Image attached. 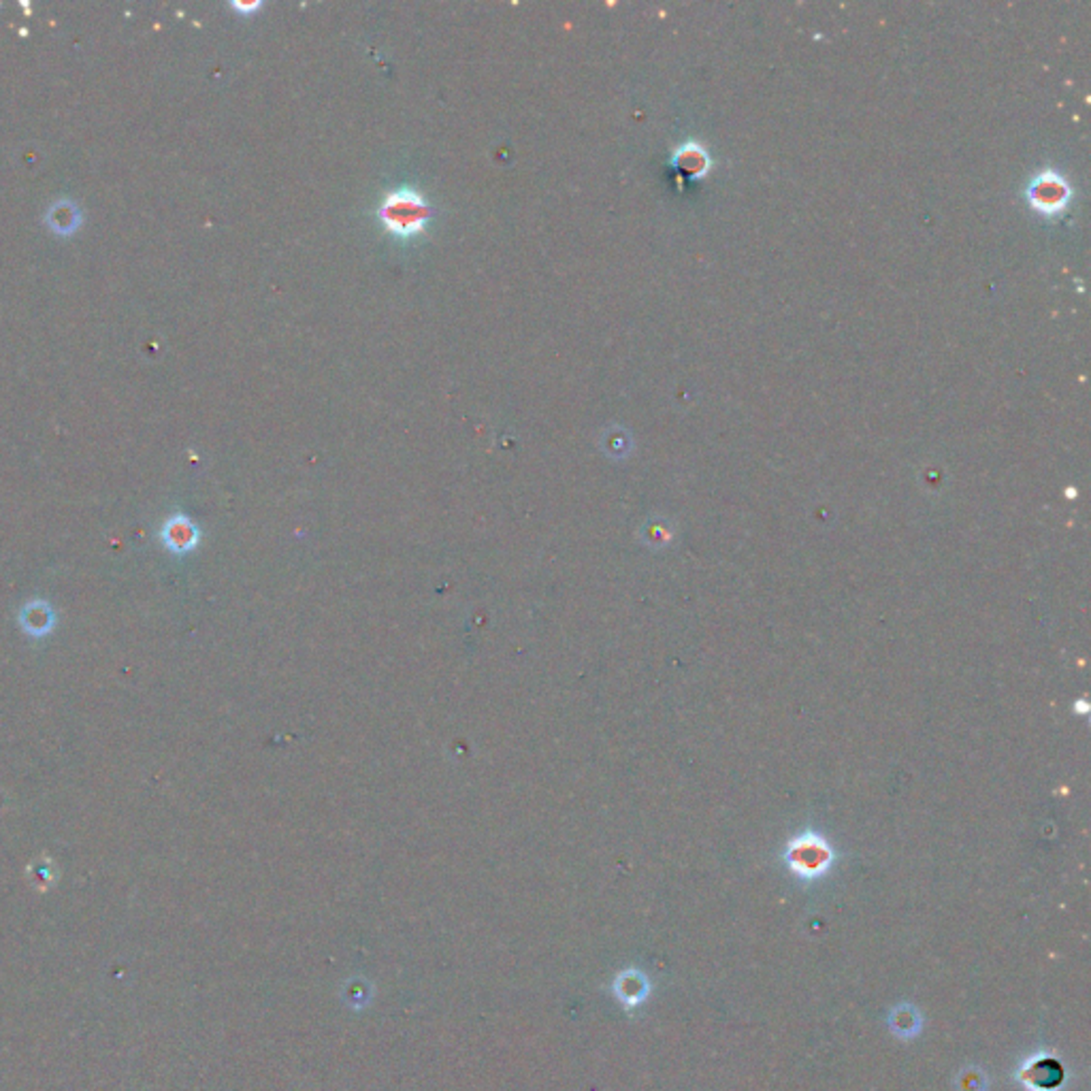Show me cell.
<instances>
[{
    "instance_id": "obj_1",
    "label": "cell",
    "mask_w": 1091,
    "mask_h": 1091,
    "mask_svg": "<svg viewBox=\"0 0 1091 1091\" xmlns=\"http://www.w3.org/2000/svg\"><path fill=\"white\" fill-rule=\"evenodd\" d=\"M431 214V205L426 203L422 192L409 188V186L390 190L378 209V215L386 231L401 239L414 237V234L425 231Z\"/></svg>"
},
{
    "instance_id": "obj_2",
    "label": "cell",
    "mask_w": 1091,
    "mask_h": 1091,
    "mask_svg": "<svg viewBox=\"0 0 1091 1091\" xmlns=\"http://www.w3.org/2000/svg\"><path fill=\"white\" fill-rule=\"evenodd\" d=\"M831 861V851L821 837L808 834L789 847V864L801 876H815L821 874Z\"/></svg>"
},
{
    "instance_id": "obj_3",
    "label": "cell",
    "mask_w": 1091,
    "mask_h": 1091,
    "mask_svg": "<svg viewBox=\"0 0 1091 1091\" xmlns=\"http://www.w3.org/2000/svg\"><path fill=\"white\" fill-rule=\"evenodd\" d=\"M160 540H162V544L168 548V550L182 554V552L192 550V548L196 546L198 531H196L195 524H192L186 516H173V518H168V521L165 522V527H162Z\"/></svg>"
},
{
    "instance_id": "obj_4",
    "label": "cell",
    "mask_w": 1091,
    "mask_h": 1091,
    "mask_svg": "<svg viewBox=\"0 0 1091 1091\" xmlns=\"http://www.w3.org/2000/svg\"><path fill=\"white\" fill-rule=\"evenodd\" d=\"M20 625L28 636L43 637L53 629V625H56V614H53L52 606L45 604V601H33V604L22 608Z\"/></svg>"
},
{
    "instance_id": "obj_5",
    "label": "cell",
    "mask_w": 1091,
    "mask_h": 1091,
    "mask_svg": "<svg viewBox=\"0 0 1091 1091\" xmlns=\"http://www.w3.org/2000/svg\"><path fill=\"white\" fill-rule=\"evenodd\" d=\"M47 220H50V226L53 228V231L60 234H69V233H73L77 226H80V209H77L75 203L66 201L64 198V201H58L52 205Z\"/></svg>"
},
{
    "instance_id": "obj_6",
    "label": "cell",
    "mask_w": 1091,
    "mask_h": 1091,
    "mask_svg": "<svg viewBox=\"0 0 1091 1091\" xmlns=\"http://www.w3.org/2000/svg\"><path fill=\"white\" fill-rule=\"evenodd\" d=\"M234 7H237V9H244V11H254V9H258V7H261V3H250V5H241V3H234Z\"/></svg>"
}]
</instances>
